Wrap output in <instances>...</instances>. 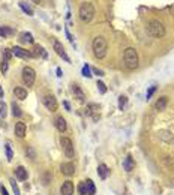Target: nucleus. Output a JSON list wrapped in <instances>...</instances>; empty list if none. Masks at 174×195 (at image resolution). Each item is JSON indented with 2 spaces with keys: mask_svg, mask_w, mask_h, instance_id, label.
I'll return each mask as SVG.
<instances>
[{
  "mask_svg": "<svg viewBox=\"0 0 174 195\" xmlns=\"http://www.w3.org/2000/svg\"><path fill=\"white\" fill-rule=\"evenodd\" d=\"M156 89H158V86H152V87L149 89V90H147V95H146V98H147V99H150V98L153 96V93L156 92Z\"/></svg>",
  "mask_w": 174,
  "mask_h": 195,
  "instance_id": "obj_35",
  "label": "nucleus"
},
{
  "mask_svg": "<svg viewBox=\"0 0 174 195\" xmlns=\"http://www.w3.org/2000/svg\"><path fill=\"white\" fill-rule=\"evenodd\" d=\"M0 98H3V89H2V86H0Z\"/></svg>",
  "mask_w": 174,
  "mask_h": 195,
  "instance_id": "obj_44",
  "label": "nucleus"
},
{
  "mask_svg": "<svg viewBox=\"0 0 174 195\" xmlns=\"http://www.w3.org/2000/svg\"><path fill=\"white\" fill-rule=\"evenodd\" d=\"M0 194H2V195H9V194H8V191H6V188H5V186H0Z\"/></svg>",
  "mask_w": 174,
  "mask_h": 195,
  "instance_id": "obj_40",
  "label": "nucleus"
},
{
  "mask_svg": "<svg viewBox=\"0 0 174 195\" xmlns=\"http://www.w3.org/2000/svg\"><path fill=\"white\" fill-rule=\"evenodd\" d=\"M26 156L30 158V159H35V158H36V152H35V149L32 147V146H27L26 147Z\"/></svg>",
  "mask_w": 174,
  "mask_h": 195,
  "instance_id": "obj_25",
  "label": "nucleus"
},
{
  "mask_svg": "<svg viewBox=\"0 0 174 195\" xmlns=\"http://www.w3.org/2000/svg\"><path fill=\"white\" fill-rule=\"evenodd\" d=\"M5 116H6V104L2 102L0 104V117H5Z\"/></svg>",
  "mask_w": 174,
  "mask_h": 195,
  "instance_id": "obj_38",
  "label": "nucleus"
},
{
  "mask_svg": "<svg viewBox=\"0 0 174 195\" xmlns=\"http://www.w3.org/2000/svg\"><path fill=\"white\" fill-rule=\"evenodd\" d=\"M20 38H21V42H29V44H33V36H32V33H21L20 35Z\"/></svg>",
  "mask_w": 174,
  "mask_h": 195,
  "instance_id": "obj_24",
  "label": "nucleus"
},
{
  "mask_svg": "<svg viewBox=\"0 0 174 195\" xmlns=\"http://www.w3.org/2000/svg\"><path fill=\"white\" fill-rule=\"evenodd\" d=\"M11 57H12V50H9V48H5L3 50V60H11Z\"/></svg>",
  "mask_w": 174,
  "mask_h": 195,
  "instance_id": "obj_30",
  "label": "nucleus"
},
{
  "mask_svg": "<svg viewBox=\"0 0 174 195\" xmlns=\"http://www.w3.org/2000/svg\"><path fill=\"white\" fill-rule=\"evenodd\" d=\"M167 104H168L167 96H161V98H158V101L155 104V110L156 111H164L167 108Z\"/></svg>",
  "mask_w": 174,
  "mask_h": 195,
  "instance_id": "obj_18",
  "label": "nucleus"
},
{
  "mask_svg": "<svg viewBox=\"0 0 174 195\" xmlns=\"http://www.w3.org/2000/svg\"><path fill=\"white\" fill-rule=\"evenodd\" d=\"M92 71H93L96 75H99V77H102V75H104V72H102L101 69H98V68H92Z\"/></svg>",
  "mask_w": 174,
  "mask_h": 195,
  "instance_id": "obj_39",
  "label": "nucleus"
},
{
  "mask_svg": "<svg viewBox=\"0 0 174 195\" xmlns=\"http://www.w3.org/2000/svg\"><path fill=\"white\" fill-rule=\"evenodd\" d=\"M30 53H32V57H39V56H42L44 59L47 57V53L44 51V48L41 47V45H35V47L30 50Z\"/></svg>",
  "mask_w": 174,
  "mask_h": 195,
  "instance_id": "obj_20",
  "label": "nucleus"
},
{
  "mask_svg": "<svg viewBox=\"0 0 174 195\" xmlns=\"http://www.w3.org/2000/svg\"><path fill=\"white\" fill-rule=\"evenodd\" d=\"M147 32L153 38H162L165 35V27L159 20H152L147 24Z\"/></svg>",
  "mask_w": 174,
  "mask_h": 195,
  "instance_id": "obj_4",
  "label": "nucleus"
},
{
  "mask_svg": "<svg viewBox=\"0 0 174 195\" xmlns=\"http://www.w3.org/2000/svg\"><path fill=\"white\" fill-rule=\"evenodd\" d=\"M126 104H128V98L126 96H119V110H123V108L126 107Z\"/></svg>",
  "mask_w": 174,
  "mask_h": 195,
  "instance_id": "obj_27",
  "label": "nucleus"
},
{
  "mask_svg": "<svg viewBox=\"0 0 174 195\" xmlns=\"http://www.w3.org/2000/svg\"><path fill=\"white\" fill-rule=\"evenodd\" d=\"M123 170H125L126 173H131V171L135 170V159L131 155H128L126 158H125V161H123Z\"/></svg>",
  "mask_w": 174,
  "mask_h": 195,
  "instance_id": "obj_13",
  "label": "nucleus"
},
{
  "mask_svg": "<svg viewBox=\"0 0 174 195\" xmlns=\"http://www.w3.org/2000/svg\"><path fill=\"white\" fill-rule=\"evenodd\" d=\"M0 71H2V74H6L8 72V60H2V63H0Z\"/></svg>",
  "mask_w": 174,
  "mask_h": 195,
  "instance_id": "obj_34",
  "label": "nucleus"
},
{
  "mask_svg": "<svg viewBox=\"0 0 174 195\" xmlns=\"http://www.w3.org/2000/svg\"><path fill=\"white\" fill-rule=\"evenodd\" d=\"M54 51H56V53L59 54V56H60L62 59H63V60L65 62H68V63H71V59H69V56H68L66 54V51H65V48H63V45H62L60 42H59V41L56 39L54 41Z\"/></svg>",
  "mask_w": 174,
  "mask_h": 195,
  "instance_id": "obj_11",
  "label": "nucleus"
},
{
  "mask_svg": "<svg viewBox=\"0 0 174 195\" xmlns=\"http://www.w3.org/2000/svg\"><path fill=\"white\" fill-rule=\"evenodd\" d=\"M42 102H44V105L47 110H50L51 113L54 111H57V108H59V104H57V99L54 98L53 95H45L44 98H42Z\"/></svg>",
  "mask_w": 174,
  "mask_h": 195,
  "instance_id": "obj_7",
  "label": "nucleus"
},
{
  "mask_svg": "<svg viewBox=\"0 0 174 195\" xmlns=\"http://www.w3.org/2000/svg\"><path fill=\"white\" fill-rule=\"evenodd\" d=\"M14 30L12 29H9V27H0V36H3V38H6L9 35H12Z\"/></svg>",
  "mask_w": 174,
  "mask_h": 195,
  "instance_id": "obj_26",
  "label": "nucleus"
},
{
  "mask_svg": "<svg viewBox=\"0 0 174 195\" xmlns=\"http://www.w3.org/2000/svg\"><path fill=\"white\" fill-rule=\"evenodd\" d=\"M27 170L23 167V165H20V167H17L15 168V177L18 179V180H21V182H24V180H27Z\"/></svg>",
  "mask_w": 174,
  "mask_h": 195,
  "instance_id": "obj_17",
  "label": "nucleus"
},
{
  "mask_svg": "<svg viewBox=\"0 0 174 195\" xmlns=\"http://www.w3.org/2000/svg\"><path fill=\"white\" fill-rule=\"evenodd\" d=\"M11 108H12V116H14V117H17V119H18V117H21V116H23V111H21L20 107H18L15 102H12V104H11Z\"/></svg>",
  "mask_w": 174,
  "mask_h": 195,
  "instance_id": "obj_23",
  "label": "nucleus"
},
{
  "mask_svg": "<svg viewBox=\"0 0 174 195\" xmlns=\"http://www.w3.org/2000/svg\"><path fill=\"white\" fill-rule=\"evenodd\" d=\"M20 6H21V9H23L24 12H27V15H30V17L33 15V11H32L30 8L27 6V5H26V3H24V2H20Z\"/></svg>",
  "mask_w": 174,
  "mask_h": 195,
  "instance_id": "obj_31",
  "label": "nucleus"
},
{
  "mask_svg": "<svg viewBox=\"0 0 174 195\" xmlns=\"http://www.w3.org/2000/svg\"><path fill=\"white\" fill-rule=\"evenodd\" d=\"M92 48H93V54L98 59H104L107 56V50H108V44H107V41H105V38L96 36L93 39Z\"/></svg>",
  "mask_w": 174,
  "mask_h": 195,
  "instance_id": "obj_1",
  "label": "nucleus"
},
{
  "mask_svg": "<svg viewBox=\"0 0 174 195\" xmlns=\"http://www.w3.org/2000/svg\"><path fill=\"white\" fill-rule=\"evenodd\" d=\"M83 75H84V77H87V78H90V77H92V74H90V68L87 66V65H84V66H83Z\"/></svg>",
  "mask_w": 174,
  "mask_h": 195,
  "instance_id": "obj_37",
  "label": "nucleus"
},
{
  "mask_svg": "<svg viewBox=\"0 0 174 195\" xmlns=\"http://www.w3.org/2000/svg\"><path fill=\"white\" fill-rule=\"evenodd\" d=\"M63 105H65V108H66L68 111H71V105H69V102H68V101L63 102Z\"/></svg>",
  "mask_w": 174,
  "mask_h": 195,
  "instance_id": "obj_42",
  "label": "nucleus"
},
{
  "mask_svg": "<svg viewBox=\"0 0 174 195\" xmlns=\"http://www.w3.org/2000/svg\"><path fill=\"white\" fill-rule=\"evenodd\" d=\"M35 78H36V72L35 69H32L30 66H24L23 68V72H21V80L26 86H33Z\"/></svg>",
  "mask_w": 174,
  "mask_h": 195,
  "instance_id": "obj_6",
  "label": "nucleus"
},
{
  "mask_svg": "<svg viewBox=\"0 0 174 195\" xmlns=\"http://www.w3.org/2000/svg\"><path fill=\"white\" fill-rule=\"evenodd\" d=\"M9 182H11V185H12V189H14V192H15V195H20V189H18L17 183H15V179H11Z\"/></svg>",
  "mask_w": 174,
  "mask_h": 195,
  "instance_id": "obj_36",
  "label": "nucleus"
},
{
  "mask_svg": "<svg viewBox=\"0 0 174 195\" xmlns=\"http://www.w3.org/2000/svg\"><path fill=\"white\" fill-rule=\"evenodd\" d=\"M5 150H6V159L8 161H12L14 153H12V149H11V144H6V146H5Z\"/></svg>",
  "mask_w": 174,
  "mask_h": 195,
  "instance_id": "obj_29",
  "label": "nucleus"
},
{
  "mask_svg": "<svg viewBox=\"0 0 174 195\" xmlns=\"http://www.w3.org/2000/svg\"><path fill=\"white\" fill-rule=\"evenodd\" d=\"M65 32H66V36H68V39H69V41H71V42H72V44H74V39H72V36H71V33L68 32V29H66V30H65Z\"/></svg>",
  "mask_w": 174,
  "mask_h": 195,
  "instance_id": "obj_41",
  "label": "nucleus"
},
{
  "mask_svg": "<svg viewBox=\"0 0 174 195\" xmlns=\"http://www.w3.org/2000/svg\"><path fill=\"white\" fill-rule=\"evenodd\" d=\"M96 86H98V90H99V93H102V95L107 93V87H105V84H104L102 81H98V83H96Z\"/></svg>",
  "mask_w": 174,
  "mask_h": 195,
  "instance_id": "obj_33",
  "label": "nucleus"
},
{
  "mask_svg": "<svg viewBox=\"0 0 174 195\" xmlns=\"http://www.w3.org/2000/svg\"><path fill=\"white\" fill-rule=\"evenodd\" d=\"M84 183H86V188H87V195H95L96 194V186H95V183H93L92 179L84 180Z\"/></svg>",
  "mask_w": 174,
  "mask_h": 195,
  "instance_id": "obj_22",
  "label": "nucleus"
},
{
  "mask_svg": "<svg viewBox=\"0 0 174 195\" xmlns=\"http://www.w3.org/2000/svg\"><path fill=\"white\" fill-rule=\"evenodd\" d=\"M74 183L72 180H66L62 183L60 186V195H74Z\"/></svg>",
  "mask_w": 174,
  "mask_h": 195,
  "instance_id": "obj_12",
  "label": "nucleus"
},
{
  "mask_svg": "<svg viewBox=\"0 0 174 195\" xmlns=\"http://www.w3.org/2000/svg\"><path fill=\"white\" fill-rule=\"evenodd\" d=\"M60 146H62V150H63V155L66 156L68 159H74L75 149H74V143H72V140L68 138V137H62Z\"/></svg>",
  "mask_w": 174,
  "mask_h": 195,
  "instance_id": "obj_5",
  "label": "nucleus"
},
{
  "mask_svg": "<svg viewBox=\"0 0 174 195\" xmlns=\"http://www.w3.org/2000/svg\"><path fill=\"white\" fill-rule=\"evenodd\" d=\"M98 176L102 180H107V177L110 176V170H108V167L105 164H99L98 165Z\"/></svg>",
  "mask_w": 174,
  "mask_h": 195,
  "instance_id": "obj_16",
  "label": "nucleus"
},
{
  "mask_svg": "<svg viewBox=\"0 0 174 195\" xmlns=\"http://www.w3.org/2000/svg\"><path fill=\"white\" fill-rule=\"evenodd\" d=\"M99 110H101V108H99L98 104H89L87 108H86V114L90 116L95 122H98V120H99V117H101V111H99Z\"/></svg>",
  "mask_w": 174,
  "mask_h": 195,
  "instance_id": "obj_8",
  "label": "nucleus"
},
{
  "mask_svg": "<svg viewBox=\"0 0 174 195\" xmlns=\"http://www.w3.org/2000/svg\"><path fill=\"white\" fill-rule=\"evenodd\" d=\"M14 95H15V98H18L20 101H24L27 98V90L23 87H15L14 89Z\"/></svg>",
  "mask_w": 174,
  "mask_h": 195,
  "instance_id": "obj_21",
  "label": "nucleus"
},
{
  "mask_svg": "<svg viewBox=\"0 0 174 195\" xmlns=\"http://www.w3.org/2000/svg\"><path fill=\"white\" fill-rule=\"evenodd\" d=\"M51 179H53V176H51V173H50V171H47L45 174L42 176V185H48V183L51 182Z\"/></svg>",
  "mask_w": 174,
  "mask_h": 195,
  "instance_id": "obj_28",
  "label": "nucleus"
},
{
  "mask_svg": "<svg viewBox=\"0 0 174 195\" xmlns=\"http://www.w3.org/2000/svg\"><path fill=\"white\" fill-rule=\"evenodd\" d=\"M56 72H57V77H59V78H60L62 75H63V74H62V69H60V68H57V71H56Z\"/></svg>",
  "mask_w": 174,
  "mask_h": 195,
  "instance_id": "obj_43",
  "label": "nucleus"
},
{
  "mask_svg": "<svg viewBox=\"0 0 174 195\" xmlns=\"http://www.w3.org/2000/svg\"><path fill=\"white\" fill-rule=\"evenodd\" d=\"M78 15H80V20L83 23H90L95 17V8L90 2H84L80 6V11H78Z\"/></svg>",
  "mask_w": 174,
  "mask_h": 195,
  "instance_id": "obj_3",
  "label": "nucleus"
},
{
  "mask_svg": "<svg viewBox=\"0 0 174 195\" xmlns=\"http://www.w3.org/2000/svg\"><path fill=\"white\" fill-rule=\"evenodd\" d=\"M12 56L15 57H20V59H30L32 57V53L29 50H24L23 47H14L12 48Z\"/></svg>",
  "mask_w": 174,
  "mask_h": 195,
  "instance_id": "obj_9",
  "label": "nucleus"
},
{
  "mask_svg": "<svg viewBox=\"0 0 174 195\" xmlns=\"http://www.w3.org/2000/svg\"><path fill=\"white\" fill-rule=\"evenodd\" d=\"M56 128H57V131L62 132V134L66 131L68 126H66V120L63 119V116H59V117L56 119Z\"/></svg>",
  "mask_w": 174,
  "mask_h": 195,
  "instance_id": "obj_19",
  "label": "nucleus"
},
{
  "mask_svg": "<svg viewBox=\"0 0 174 195\" xmlns=\"http://www.w3.org/2000/svg\"><path fill=\"white\" fill-rule=\"evenodd\" d=\"M26 123L24 122H17L15 123V128H14V132H15V135L18 137V138H23L24 135H26Z\"/></svg>",
  "mask_w": 174,
  "mask_h": 195,
  "instance_id": "obj_14",
  "label": "nucleus"
},
{
  "mask_svg": "<svg viewBox=\"0 0 174 195\" xmlns=\"http://www.w3.org/2000/svg\"><path fill=\"white\" fill-rule=\"evenodd\" d=\"M125 66L129 69V71H134L138 68V53L137 50L132 47H129L125 50Z\"/></svg>",
  "mask_w": 174,
  "mask_h": 195,
  "instance_id": "obj_2",
  "label": "nucleus"
},
{
  "mask_svg": "<svg viewBox=\"0 0 174 195\" xmlns=\"http://www.w3.org/2000/svg\"><path fill=\"white\" fill-rule=\"evenodd\" d=\"M72 93L75 95V98H77L80 102H84V99H86V95H84V92H83V89L80 87V84H77V83L72 84Z\"/></svg>",
  "mask_w": 174,
  "mask_h": 195,
  "instance_id": "obj_15",
  "label": "nucleus"
},
{
  "mask_svg": "<svg viewBox=\"0 0 174 195\" xmlns=\"http://www.w3.org/2000/svg\"><path fill=\"white\" fill-rule=\"evenodd\" d=\"M60 171H62V174L68 176V177L74 176L75 174V164L74 162H65V164H62Z\"/></svg>",
  "mask_w": 174,
  "mask_h": 195,
  "instance_id": "obj_10",
  "label": "nucleus"
},
{
  "mask_svg": "<svg viewBox=\"0 0 174 195\" xmlns=\"http://www.w3.org/2000/svg\"><path fill=\"white\" fill-rule=\"evenodd\" d=\"M78 194L80 195H87V188H86V183L81 182L78 185Z\"/></svg>",
  "mask_w": 174,
  "mask_h": 195,
  "instance_id": "obj_32",
  "label": "nucleus"
}]
</instances>
